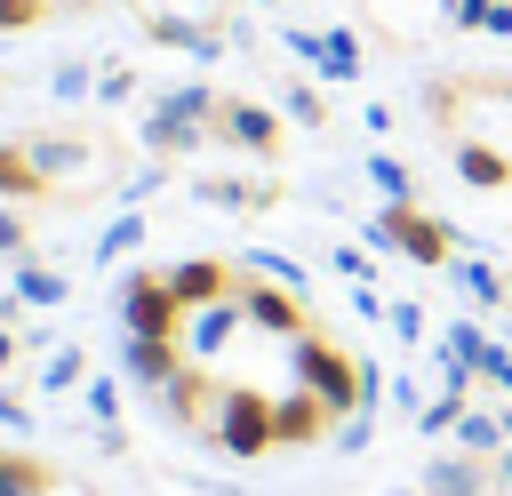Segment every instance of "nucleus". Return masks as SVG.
Segmentation results:
<instances>
[{
    "label": "nucleus",
    "mask_w": 512,
    "mask_h": 496,
    "mask_svg": "<svg viewBox=\"0 0 512 496\" xmlns=\"http://www.w3.org/2000/svg\"><path fill=\"white\" fill-rule=\"evenodd\" d=\"M48 488V464H32V456H0V496H40Z\"/></svg>",
    "instance_id": "1"
},
{
    "label": "nucleus",
    "mask_w": 512,
    "mask_h": 496,
    "mask_svg": "<svg viewBox=\"0 0 512 496\" xmlns=\"http://www.w3.org/2000/svg\"><path fill=\"white\" fill-rule=\"evenodd\" d=\"M384 224H392V232H400V240H408V248H416V256H448V240H440V232H432V224H416V208H392V216H384Z\"/></svg>",
    "instance_id": "2"
},
{
    "label": "nucleus",
    "mask_w": 512,
    "mask_h": 496,
    "mask_svg": "<svg viewBox=\"0 0 512 496\" xmlns=\"http://www.w3.org/2000/svg\"><path fill=\"white\" fill-rule=\"evenodd\" d=\"M40 8H48V0H0V24H32Z\"/></svg>",
    "instance_id": "3"
}]
</instances>
